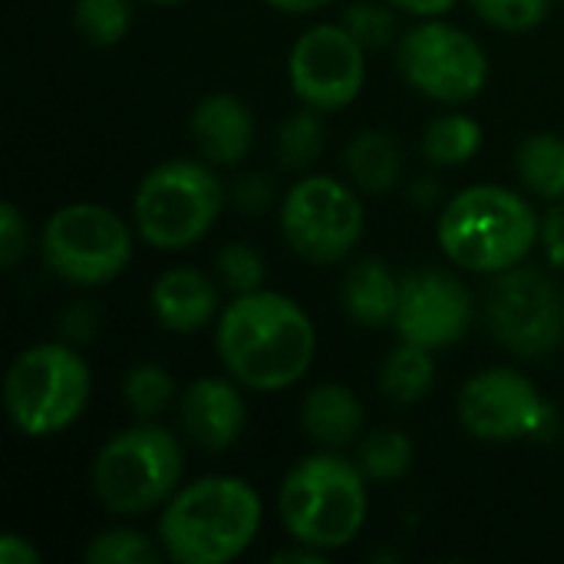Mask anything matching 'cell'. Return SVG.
<instances>
[{"instance_id": "1", "label": "cell", "mask_w": 564, "mask_h": 564, "mask_svg": "<svg viewBox=\"0 0 564 564\" xmlns=\"http://www.w3.org/2000/svg\"><path fill=\"white\" fill-rule=\"evenodd\" d=\"M215 347L235 383L278 393L311 370L317 330L297 301L261 288L228 301L218 317Z\"/></svg>"}, {"instance_id": "2", "label": "cell", "mask_w": 564, "mask_h": 564, "mask_svg": "<svg viewBox=\"0 0 564 564\" xmlns=\"http://www.w3.org/2000/svg\"><path fill=\"white\" fill-rule=\"evenodd\" d=\"M261 519V499L245 479L205 476L165 502L159 545L175 564H228L251 549Z\"/></svg>"}, {"instance_id": "3", "label": "cell", "mask_w": 564, "mask_h": 564, "mask_svg": "<svg viewBox=\"0 0 564 564\" xmlns=\"http://www.w3.org/2000/svg\"><path fill=\"white\" fill-rule=\"evenodd\" d=\"M539 228L535 208L519 192L486 182L449 198L436 225V241L456 268L502 274L529 258Z\"/></svg>"}, {"instance_id": "4", "label": "cell", "mask_w": 564, "mask_h": 564, "mask_svg": "<svg viewBox=\"0 0 564 564\" xmlns=\"http://www.w3.org/2000/svg\"><path fill=\"white\" fill-rule=\"evenodd\" d=\"M367 476L337 453L301 459L281 482L278 512L294 542L321 552L347 549L367 525Z\"/></svg>"}, {"instance_id": "5", "label": "cell", "mask_w": 564, "mask_h": 564, "mask_svg": "<svg viewBox=\"0 0 564 564\" xmlns=\"http://www.w3.org/2000/svg\"><path fill=\"white\" fill-rule=\"evenodd\" d=\"M225 202L228 192L205 159H169L142 175L132 195V221L145 245L182 251L215 228Z\"/></svg>"}, {"instance_id": "6", "label": "cell", "mask_w": 564, "mask_h": 564, "mask_svg": "<svg viewBox=\"0 0 564 564\" xmlns=\"http://www.w3.org/2000/svg\"><path fill=\"white\" fill-rule=\"evenodd\" d=\"M93 377L73 344L43 340L26 347L7 370L3 403L10 423L30 436L46 440L69 430L89 403Z\"/></svg>"}, {"instance_id": "7", "label": "cell", "mask_w": 564, "mask_h": 564, "mask_svg": "<svg viewBox=\"0 0 564 564\" xmlns=\"http://www.w3.org/2000/svg\"><path fill=\"white\" fill-rule=\"evenodd\" d=\"M182 443L149 420L116 433L93 459L89 486L112 516H142L165 506L182 482Z\"/></svg>"}, {"instance_id": "8", "label": "cell", "mask_w": 564, "mask_h": 564, "mask_svg": "<svg viewBox=\"0 0 564 564\" xmlns=\"http://www.w3.org/2000/svg\"><path fill=\"white\" fill-rule=\"evenodd\" d=\"M40 254L59 281L73 288H99L129 268L132 231L106 205L73 202L46 218Z\"/></svg>"}, {"instance_id": "9", "label": "cell", "mask_w": 564, "mask_h": 564, "mask_svg": "<svg viewBox=\"0 0 564 564\" xmlns=\"http://www.w3.org/2000/svg\"><path fill=\"white\" fill-rule=\"evenodd\" d=\"M397 69L420 96L449 106L476 99L489 79V59L476 36L440 17H430L400 36Z\"/></svg>"}, {"instance_id": "10", "label": "cell", "mask_w": 564, "mask_h": 564, "mask_svg": "<svg viewBox=\"0 0 564 564\" xmlns=\"http://www.w3.org/2000/svg\"><path fill=\"white\" fill-rule=\"evenodd\" d=\"M486 324L519 360H542L564 340L562 288L539 268H509L486 294Z\"/></svg>"}, {"instance_id": "11", "label": "cell", "mask_w": 564, "mask_h": 564, "mask_svg": "<svg viewBox=\"0 0 564 564\" xmlns=\"http://www.w3.org/2000/svg\"><path fill=\"white\" fill-rule=\"evenodd\" d=\"M281 235L304 261L337 264L364 238V205L344 182L304 175L281 202Z\"/></svg>"}, {"instance_id": "12", "label": "cell", "mask_w": 564, "mask_h": 564, "mask_svg": "<svg viewBox=\"0 0 564 564\" xmlns=\"http://www.w3.org/2000/svg\"><path fill=\"white\" fill-rule=\"evenodd\" d=\"M456 410L463 430L482 443L535 440L555 426V410L549 400L525 373L512 367H489L469 377L459 390Z\"/></svg>"}, {"instance_id": "13", "label": "cell", "mask_w": 564, "mask_h": 564, "mask_svg": "<svg viewBox=\"0 0 564 564\" xmlns=\"http://www.w3.org/2000/svg\"><path fill=\"white\" fill-rule=\"evenodd\" d=\"M288 79L304 106L317 112L344 109L364 89L367 50L344 23H317L294 40Z\"/></svg>"}, {"instance_id": "14", "label": "cell", "mask_w": 564, "mask_h": 564, "mask_svg": "<svg viewBox=\"0 0 564 564\" xmlns=\"http://www.w3.org/2000/svg\"><path fill=\"white\" fill-rule=\"evenodd\" d=\"M469 324L473 294L456 274L426 268L403 278L400 307L393 317V330L400 334V340L440 350L459 344L469 334Z\"/></svg>"}, {"instance_id": "15", "label": "cell", "mask_w": 564, "mask_h": 564, "mask_svg": "<svg viewBox=\"0 0 564 564\" xmlns=\"http://www.w3.org/2000/svg\"><path fill=\"white\" fill-rule=\"evenodd\" d=\"M241 383L231 377H198L185 387L178 400V423L188 443L205 453H225L241 440L245 430V400Z\"/></svg>"}, {"instance_id": "16", "label": "cell", "mask_w": 564, "mask_h": 564, "mask_svg": "<svg viewBox=\"0 0 564 564\" xmlns=\"http://www.w3.org/2000/svg\"><path fill=\"white\" fill-rule=\"evenodd\" d=\"M188 135L208 165H238L254 142V116L231 93H208L188 116Z\"/></svg>"}, {"instance_id": "17", "label": "cell", "mask_w": 564, "mask_h": 564, "mask_svg": "<svg viewBox=\"0 0 564 564\" xmlns=\"http://www.w3.org/2000/svg\"><path fill=\"white\" fill-rule=\"evenodd\" d=\"M152 317L169 334H198L218 317V284L198 268H172L149 291Z\"/></svg>"}, {"instance_id": "18", "label": "cell", "mask_w": 564, "mask_h": 564, "mask_svg": "<svg viewBox=\"0 0 564 564\" xmlns=\"http://www.w3.org/2000/svg\"><path fill=\"white\" fill-rule=\"evenodd\" d=\"M301 430L327 449H344L364 433V406L344 383H317L301 403Z\"/></svg>"}, {"instance_id": "19", "label": "cell", "mask_w": 564, "mask_h": 564, "mask_svg": "<svg viewBox=\"0 0 564 564\" xmlns=\"http://www.w3.org/2000/svg\"><path fill=\"white\" fill-rule=\"evenodd\" d=\"M400 291L403 281H397V274L380 258H364L347 271L340 301L360 327L380 330V327H393Z\"/></svg>"}, {"instance_id": "20", "label": "cell", "mask_w": 564, "mask_h": 564, "mask_svg": "<svg viewBox=\"0 0 564 564\" xmlns=\"http://www.w3.org/2000/svg\"><path fill=\"white\" fill-rule=\"evenodd\" d=\"M344 165L360 192L367 195H387L397 188L403 175V155L390 132L383 129H364L357 132L344 149Z\"/></svg>"}, {"instance_id": "21", "label": "cell", "mask_w": 564, "mask_h": 564, "mask_svg": "<svg viewBox=\"0 0 564 564\" xmlns=\"http://www.w3.org/2000/svg\"><path fill=\"white\" fill-rule=\"evenodd\" d=\"M436 380V364L430 357L426 347L416 344H400L387 354V360L380 364L377 373V387L383 393V400H390L393 406H413L420 403Z\"/></svg>"}, {"instance_id": "22", "label": "cell", "mask_w": 564, "mask_h": 564, "mask_svg": "<svg viewBox=\"0 0 564 564\" xmlns=\"http://www.w3.org/2000/svg\"><path fill=\"white\" fill-rule=\"evenodd\" d=\"M516 172L539 198H564V139L555 132H535L522 139L516 152Z\"/></svg>"}, {"instance_id": "23", "label": "cell", "mask_w": 564, "mask_h": 564, "mask_svg": "<svg viewBox=\"0 0 564 564\" xmlns=\"http://www.w3.org/2000/svg\"><path fill=\"white\" fill-rule=\"evenodd\" d=\"M482 149V126L466 112L436 116L420 139V152L433 165H463Z\"/></svg>"}, {"instance_id": "24", "label": "cell", "mask_w": 564, "mask_h": 564, "mask_svg": "<svg viewBox=\"0 0 564 564\" xmlns=\"http://www.w3.org/2000/svg\"><path fill=\"white\" fill-rule=\"evenodd\" d=\"M357 466L364 469L367 479L373 482H393L403 479L413 466V443L400 430H373L360 440L357 449Z\"/></svg>"}, {"instance_id": "25", "label": "cell", "mask_w": 564, "mask_h": 564, "mask_svg": "<svg viewBox=\"0 0 564 564\" xmlns=\"http://www.w3.org/2000/svg\"><path fill=\"white\" fill-rule=\"evenodd\" d=\"M324 152V122L317 116V109H301L294 116H288L281 126H278V135H274V155L284 169H311Z\"/></svg>"}, {"instance_id": "26", "label": "cell", "mask_w": 564, "mask_h": 564, "mask_svg": "<svg viewBox=\"0 0 564 564\" xmlns=\"http://www.w3.org/2000/svg\"><path fill=\"white\" fill-rule=\"evenodd\" d=\"M73 26L93 46H116L126 40L132 26V3L129 0H76L73 3Z\"/></svg>"}, {"instance_id": "27", "label": "cell", "mask_w": 564, "mask_h": 564, "mask_svg": "<svg viewBox=\"0 0 564 564\" xmlns=\"http://www.w3.org/2000/svg\"><path fill=\"white\" fill-rule=\"evenodd\" d=\"M175 400V380L159 364H139L122 377V403L139 420H155Z\"/></svg>"}, {"instance_id": "28", "label": "cell", "mask_w": 564, "mask_h": 564, "mask_svg": "<svg viewBox=\"0 0 564 564\" xmlns=\"http://www.w3.org/2000/svg\"><path fill=\"white\" fill-rule=\"evenodd\" d=\"M162 545L135 529H106L89 539L83 558L89 564H152L159 562Z\"/></svg>"}, {"instance_id": "29", "label": "cell", "mask_w": 564, "mask_h": 564, "mask_svg": "<svg viewBox=\"0 0 564 564\" xmlns=\"http://www.w3.org/2000/svg\"><path fill=\"white\" fill-rule=\"evenodd\" d=\"M215 278H218V284L231 297H238V294L261 291L264 288V278H268V268H264V258L254 251V245L231 241L215 258Z\"/></svg>"}, {"instance_id": "30", "label": "cell", "mask_w": 564, "mask_h": 564, "mask_svg": "<svg viewBox=\"0 0 564 564\" xmlns=\"http://www.w3.org/2000/svg\"><path fill=\"white\" fill-rule=\"evenodd\" d=\"M397 7L393 3H350L344 10V26L360 40L364 50H383L397 36Z\"/></svg>"}, {"instance_id": "31", "label": "cell", "mask_w": 564, "mask_h": 564, "mask_svg": "<svg viewBox=\"0 0 564 564\" xmlns=\"http://www.w3.org/2000/svg\"><path fill=\"white\" fill-rule=\"evenodd\" d=\"M473 7L496 30L525 33V30H535L549 17L552 0H473Z\"/></svg>"}, {"instance_id": "32", "label": "cell", "mask_w": 564, "mask_h": 564, "mask_svg": "<svg viewBox=\"0 0 564 564\" xmlns=\"http://www.w3.org/2000/svg\"><path fill=\"white\" fill-rule=\"evenodd\" d=\"M26 241H30V231H26L20 208L13 202H3L0 205V268L3 271L17 268V261L26 254Z\"/></svg>"}, {"instance_id": "33", "label": "cell", "mask_w": 564, "mask_h": 564, "mask_svg": "<svg viewBox=\"0 0 564 564\" xmlns=\"http://www.w3.org/2000/svg\"><path fill=\"white\" fill-rule=\"evenodd\" d=\"M228 198H231V205H235L238 212L258 215V212H264V208L271 205L274 185H271V178H264V175H238L235 185L228 188Z\"/></svg>"}, {"instance_id": "34", "label": "cell", "mask_w": 564, "mask_h": 564, "mask_svg": "<svg viewBox=\"0 0 564 564\" xmlns=\"http://www.w3.org/2000/svg\"><path fill=\"white\" fill-rule=\"evenodd\" d=\"M539 241H542V248H545L549 264L564 268V198H558V202L545 212L542 228H539Z\"/></svg>"}, {"instance_id": "35", "label": "cell", "mask_w": 564, "mask_h": 564, "mask_svg": "<svg viewBox=\"0 0 564 564\" xmlns=\"http://www.w3.org/2000/svg\"><path fill=\"white\" fill-rule=\"evenodd\" d=\"M96 330V311L89 304H76L63 314V334L73 344H86Z\"/></svg>"}, {"instance_id": "36", "label": "cell", "mask_w": 564, "mask_h": 564, "mask_svg": "<svg viewBox=\"0 0 564 564\" xmlns=\"http://www.w3.org/2000/svg\"><path fill=\"white\" fill-rule=\"evenodd\" d=\"M0 562L3 564H40V552L33 549L30 539L7 532L0 535Z\"/></svg>"}, {"instance_id": "37", "label": "cell", "mask_w": 564, "mask_h": 564, "mask_svg": "<svg viewBox=\"0 0 564 564\" xmlns=\"http://www.w3.org/2000/svg\"><path fill=\"white\" fill-rule=\"evenodd\" d=\"M387 3H393V7H397V10H403V13H413V17L430 20V17L446 13L456 0H387Z\"/></svg>"}, {"instance_id": "38", "label": "cell", "mask_w": 564, "mask_h": 564, "mask_svg": "<svg viewBox=\"0 0 564 564\" xmlns=\"http://www.w3.org/2000/svg\"><path fill=\"white\" fill-rule=\"evenodd\" d=\"M324 555H327V552H321V549H314V545H304V542H297L294 549H281V552H274L271 558H274V562L321 564L324 562Z\"/></svg>"}, {"instance_id": "39", "label": "cell", "mask_w": 564, "mask_h": 564, "mask_svg": "<svg viewBox=\"0 0 564 564\" xmlns=\"http://www.w3.org/2000/svg\"><path fill=\"white\" fill-rule=\"evenodd\" d=\"M274 10H284V13H311V10H321L327 7L330 0H268Z\"/></svg>"}, {"instance_id": "40", "label": "cell", "mask_w": 564, "mask_h": 564, "mask_svg": "<svg viewBox=\"0 0 564 564\" xmlns=\"http://www.w3.org/2000/svg\"><path fill=\"white\" fill-rule=\"evenodd\" d=\"M149 3H165V7H172V3H185V0H149Z\"/></svg>"}]
</instances>
